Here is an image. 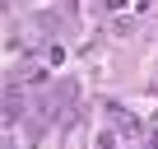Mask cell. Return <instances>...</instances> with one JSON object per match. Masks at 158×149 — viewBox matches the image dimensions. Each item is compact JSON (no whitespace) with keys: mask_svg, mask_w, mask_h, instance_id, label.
Returning a JSON list of instances; mask_svg holds the SVG:
<instances>
[{"mask_svg":"<svg viewBox=\"0 0 158 149\" xmlns=\"http://www.w3.org/2000/svg\"><path fill=\"white\" fill-rule=\"evenodd\" d=\"M0 149H19V135H14V117L0 112Z\"/></svg>","mask_w":158,"mask_h":149,"instance_id":"obj_1","label":"cell"},{"mask_svg":"<svg viewBox=\"0 0 158 149\" xmlns=\"http://www.w3.org/2000/svg\"><path fill=\"white\" fill-rule=\"evenodd\" d=\"M149 144H153V149H158V130H153V140H149Z\"/></svg>","mask_w":158,"mask_h":149,"instance_id":"obj_2","label":"cell"}]
</instances>
